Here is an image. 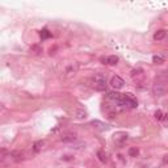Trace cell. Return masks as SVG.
I'll use <instances>...</instances> for the list:
<instances>
[{
  "label": "cell",
  "instance_id": "6da1fadb",
  "mask_svg": "<svg viewBox=\"0 0 168 168\" xmlns=\"http://www.w3.org/2000/svg\"><path fill=\"white\" fill-rule=\"evenodd\" d=\"M90 84L96 91H105V88H107V78L102 74H96L95 76L90 79Z\"/></svg>",
  "mask_w": 168,
  "mask_h": 168
},
{
  "label": "cell",
  "instance_id": "30bf717a",
  "mask_svg": "<svg viewBox=\"0 0 168 168\" xmlns=\"http://www.w3.org/2000/svg\"><path fill=\"white\" fill-rule=\"evenodd\" d=\"M164 60H166V57L164 55H154L152 57V63H155V64H162V63H164Z\"/></svg>",
  "mask_w": 168,
  "mask_h": 168
},
{
  "label": "cell",
  "instance_id": "7a4b0ae2",
  "mask_svg": "<svg viewBox=\"0 0 168 168\" xmlns=\"http://www.w3.org/2000/svg\"><path fill=\"white\" fill-rule=\"evenodd\" d=\"M166 91H167V87L164 83H162V81H156L152 87V92L155 96H163L166 93Z\"/></svg>",
  "mask_w": 168,
  "mask_h": 168
},
{
  "label": "cell",
  "instance_id": "8992f818",
  "mask_svg": "<svg viewBox=\"0 0 168 168\" xmlns=\"http://www.w3.org/2000/svg\"><path fill=\"white\" fill-rule=\"evenodd\" d=\"M91 125L93 126V128L99 129V130H108L109 126L107 125V123L101 122V121H97V119H95V121H91Z\"/></svg>",
  "mask_w": 168,
  "mask_h": 168
},
{
  "label": "cell",
  "instance_id": "5bb4252c",
  "mask_svg": "<svg viewBox=\"0 0 168 168\" xmlns=\"http://www.w3.org/2000/svg\"><path fill=\"white\" fill-rule=\"evenodd\" d=\"M155 118L158 119V121H163V118H164L163 112H162V111H156V112H155Z\"/></svg>",
  "mask_w": 168,
  "mask_h": 168
},
{
  "label": "cell",
  "instance_id": "9a60e30c",
  "mask_svg": "<svg viewBox=\"0 0 168 168\" xmlns=\"http://www.w3.org/2000/svg\"><path fill=\"white\" fill-rule=\"evenodd\" d=\"M76 70H78V66H75V67H74V64H72V66H70V67L67 68L66 74H67V75H70V74H74V72H75V71H76Z\"/></svg>",
  "mask_w": 168,
  "mask_h": 168
},
{
  "label": "cell",
  "instance_id": "2e32d148",
  "mask_svg": "<svg viewBox=\"0 0 168 168\" xmlns=\"http://www.w3.org/2000/svg\"><path fill=\"white\" fill-rule=\"evenodd\" d=\"M99 156H100V160L101 162H107V158H104V155H102V152H99Z\"/></svg>",
  "mask_w": 168,
  "mask_h": 168
},
{
  "label": "cell",
  "instance_id": "4fadbf2b",
  "mask_svg": "<svg viewBox=\"0 0 168 168\" xmlns=\"http://www.w3.org/2000/svg\"><path fill=\"white\" fill-rule=\"evenodd\" d=\"M41 37H42V40L49 38V37H51V33L47 29H42V30H41Z\"/></svg>",
  "mask_w": 168,
  "mask_h": 168
},
{
  "label": "cell",
  "instance_id": "e0dca14e",
  "mask_svg": "<svg viewBox=\"0 0 168 168\" xmlns=\"http://www.w3.org/2000/svg\"><path fill=\"white\" fill-rule=\"evenodd\" d=\"M163 162H164V163H168V155H166V156H164Z\"/></svg>",
  "mask_w": 168,
  "mask_h": 168
},
{
  "label": "cell",
  "instance_id": "52a82bcc",
  "mask_svg": "<svg viewBox=\"0 0 168 168\" xmlns=\"http://www.w3.org/2000/svg\"><path fill=\"white\" fill-rule=\"evenodd\" d=\"M166 36H167V32L164 29H160V30H158V32H155V34H154V40L155 41H162L166 38Z\"/></svg>",
  "mask_w": 168,
  "mask_h": 168
},
{
  "label": "cell",
  "instance_id": "3957f363",
  "mask_svg": "<svg viewBox=\"0 0 168 168\" xmlns=\"http://www.w3.org/2000/svg\"><path fill=\"white\" fill-rule=\"evenodd\" d=\"M111 87L113 88V90H121V88L125 85V81H123V79L122 78H119V76H113L112 79H111Z\"/></svg>",
  "mask_w": 168,
  "mask_h": 168
},
{
  "label": "cell",
  "instance_id": "8fae6325",
  "mask_svg": "<svg viewBox=\"0 0 168 168\" xmlns=\"http://www.w3.org/2000/svg\"><path fill=\"white\" fill-rule=\"evenodd\" d=\"M42 146H43L42 140H38V142H36V143H34V146H33V151L34 152H40L41 149H42Z\"/></svg>",
  "mask_w": 168,
  "mask_h": 168
},
{
  "label": "cell",
  "instance_id": "9c48e42d",
  "mask_svg": "<svg viewBox=\"0 0 168 168\" xmlns=\"http://www.w3.org/2000/svg\"><path fill=\"white\" fill-rule=\"evenodd\" d=\"M74 114H75V117L79 118V119H83V118L87 117V112L83 111V109H75Z\"/></svg>",
  "mask_w": 168,
  "mask_h": 168
},
{
  "label": "cell",
  "instance_id": "ba28073f",
  "mask_svg": "<svg viewBox=\"0 0 168 168\" xmlns=\"http://www.w3.org/2000/svg\"><path fill=\"white\" fill-rule=\"evenodd\" d=\"M60 140H62V142H64V143L75 142V140H76V135H75V134H66V135L62 137Z\"/></svg>",
  "mask_w": 168,
  "mask_h": 168
},
{
  "label": "cell",
  "instance_id": "277c9868",
  "mask_svg": "<svg viewBox=\"0 0 168 168\" xmlns=\"http://www.w3.org/2000/svg\"><path fill=\"white\" fill-rule=\"evenodd\" d=\"M113 140H114V143L117 146H123V143L128 140V134H126V133L119 131V133H117V134H114Z\"/></svg>",
  "mask_w": 168,
  "mask_h": 168
},
{
  "label": "cell",
  "instance_id": "5b68a950",
  "mask_svg": "<svg viewBox=\"0 0 168 168\" xmlns=\"http://www.w3.org/2000/svg\"><path fill=\"white\" fill-rule=\"evenodd\" d=\"M101 62H102L104 64H108V66H116V64L118 63V57H116V55H109V57L102 58Z\"/></svg>",
  "mask_w": 168,
  "mask_h": 168
},
{
  "label": "cell",
  "instance_id": "7c38bea8",
  "mask_svg": "<svg viewBox=\"0 0 168 168\" xmlns=\"http://www.w3.org/2000/svg\"><path fill=\"white\" fill-rule=\"evenodd\" d=\"M138 154H139V150L137 149V147H130V149H129V155L130 156L134 158V156L138 155Z\"/></svg>",
  "mask_w": 168,
  "mask_h": 168
}]
</instances>
